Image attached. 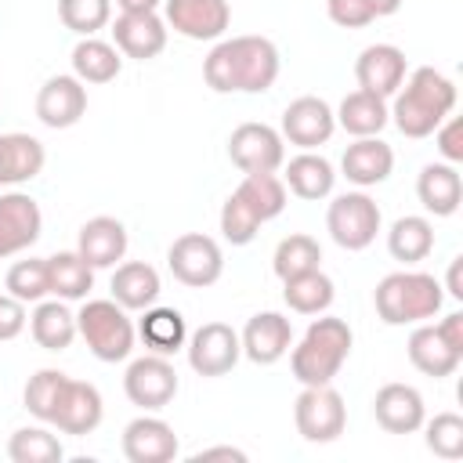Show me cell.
<instances>
[{
  "label": "cell",
  "mask_w": 463,
  "mask_h": 463,
  "mask_svg": "<svg viewBox=\"0 0 463 463\" xmlns=\"http://www.w3.org/2000/svg\"><path fill=\"white\" fill-rule=\"evenodd\" d=\"M239 344H242V354L253 365H275L293 344V326L279 311H260V315H253L246 322Z\"/></svg>",
  "instance_id": "d6986e66"
},
{
  "label": "cell",
  "mask_w": 463,
  "mask_h": 463,
  "mask_svg": "<svg viewBox=\"0 0 463 463\" xmlns=\"http://www.w3.org/2000/svg\"><path fill=\"white\" fill-rule=\"evenodd\" d=\"M166 264H170V271H174L177 282H184V286H192V289H203V286H213V282L221 279V271H224V253H221V246H217L210 235L188 232V235H181V239L170 242Z\"/></svg>",
  "instance_id": "ba28073f"
},
{
  "label": "cell",
  "mask_w": 463,
  "mask_h": 463,
  "mask_svg": "<svg viewBox=\"0 0 463 463\" xmlns=\"http://www.w3.org/2000/svg\"><path fill=\"white\" fill-rule=\"evenodd\" d=\"M76 333L90 347L94 358L101 362H123L134 351V322L127 318V307L116 300H87L76 315Z\"/></svg>",
  "instance_id": "5b68a950"
},
{
  "label": "cell",
  "mask_w": 463,
  "mask_h": 463,
  "mask_svg": "<svg viewBox=\"0 0 463 463\" xmlns=\"http://www.w3.org/2000/svg\"><path fill=\"white\" fill-rule=\"evenodd\" d=\"M351 326L344 318H315L307 326V333L300 336V344L289 354V369L304 387H318V383H333V376L344 369L347 354H351Z\"/></svg>",
  "instance_id": "3957f363"
},
{
  "label": "cell",
  "mask_w": 463,
  "mask_h": 463,
  "mask_svg": "<svg viewBox=\"0 0 463 463\" xmlns=\"http://www.w3.org/2000/svg\"><path fill=\"white\" fill-rule=\"evenodd\" d=\"M65 380H69V376H65L61 369H40V373H33V376H29V383H25V394H22L25 409H29L36 420L51 423L54 405H58V394H61Z\"/></svg>",
  "instance_id": "60d3db41"
},
{
  "label": "cell",
  "mask_w": 463,
  "mask_h": 463,
  "mask_svg": "<svg viewBox=\"0 0 463 463\" xmlns=\"http://www.w3.org/2000/svg\"><path fill=\"white\" fill-rule=\"evenodd\" d=\"M441 300H445L441 282L427 271H391L380 279L373 293L376 315L387 326H409V322L434 318L441 311Z\"/></svg>",
  "instance_id": "277c9868"
},
{
  "label": "cell",
  "mask_w": 463,
  "mask_h": 463,
  "mask_svg": "<svg viewBox=\"0 0 463 463\" xmlns=\"http://www.w3.org/2000/svg\"><path fill=\"white\" fill-rule=\"evenodd\" d=\"M87 112V87L76 76H51L36 94V116L51 130H69Z\"/></svg>",
  "instance_id": "2e32d148"
},
{
  "label": "cell",
  "mask_w": 463,
  "mask_h": 463,
  "mask_svg": "<svg viewBox=\"0 0 463 463\" xmlns=\"http://www.w3.org/2000/svg\"><path fill=\"white\" fill-rule=\"evenodd\" d=\"M0 141H4V134H0Z\"/></svg>",
  "instance_id": "816d5d0a"
},
{
  "label": "cell",
  "mask_w": 463,
  "mask_h": 463,
  "mask_svg": "<svg viewBox=\"0 0 463 463\" xmlns=\"http://www.w3.org/2000/svg\"><path fill=\"white\" fill-rule=\"evenodd\" d=\"M119 11H156L163 0H116Z\"/></svg>",
  "instance_id": "681fc988"
},
{
  "label": "cell",
  "mask_w": 463,
  "mask_h": 463,
  "mask_svg": "<svg viewBox=\"0 0 463 463\" xmlns=\"http://www.w3.org/2000/svg\"><path fill=\"white\" fill-rule=\"evenodd\" d=\"M293 420H297V434L311 445H326L336 441L347 427V405L340 398V391L333 383H318V387H304L293 402Z\"/></svg>",
  "instance_id": "8992f818"
},
{
  "label": "cell",
  "mask_w": 463,
  "mask_h": 463,
  "mask_svg": "<svg viewBox=\"0 0 463 463\" xmlns=\"http://www.w3.org/2000/svg\"><path fill=\"white\" fill-rule=\"evenodd\" d=\"M25 329V304L11 293H0V340H14Z\"/></svg>",
  "instance_id": "f6af8a7d"
},
{
  "label": "cell",
  "mask_w": 463,
  "mask_h": 463,
  "mask_svg": "<svg viewBox=\"0 0 463 463\" xmlns=\"http://www.w3.org/2000/svg\"><path fill=\"white\" fill-rule=\"evenodd\" d=\"M358 90H369L376 98H391L405 83V54L394 43H373L354 61Z\"/></svg>",
  "instance_id": "ac0fdd59"
},
{
  "label": "cell",
  "mask_w": 463,
  "mask_h": 463,
  "mask_svg": "<svg viewBox=\"0 0 463 463\" xmlns=\"http://www.w3.org/2000/svg\"><path fill=\"white\" fill-rule=\"evenodd\" d=\"M282 184L297 195V199H326L336 184V174H333V163L326 156H315L311 148L293 156L286 163V174H282Z\"/></svg>",
  "instance_id": "484cf974"
},
{
  "label": "cell",
  "mask_w": 463,
  "mask_h": 463,
  "mask_svg": "<svg viewBox=\"0 0 463 463\" xmlns=\"http://www.w3.org/2000/svg\"><path fill=\"white\" fill-rule=\"evenodd\" d=\"M58 18L76 36H94L112 18V0H58Z\"/></svg>",
  "instance_id": "ab89813d"
},
{
  "label": "cell",
  "mask_w": 463,
  "mask_h": 463,
  "mask_svg": "<svg viewBox=\"0 0 463 463\" xmlns=\"http://www.w3.org/2000/svg\"><path fill=\"white\" fill-rule=\"evenodd\" d=\"M416 195L427 213L434 217H452L463 203V181L452 163H427L416 177Z\"/></svg>",
  "instance_id": "cb8c5ba5"
},
{
  "label": "cell",
  "mask_w": 463,
  "mask_h": 463,
  "mask_svg": "<svg viewBox=\"0 0 463 463\" xmlns=\"http://www.w3.org/2000/svg\"><path fill=\"white\" fill-rule=\"evenodd\" d=\"M47 279L58 300H83L94 289V268L76 250H61L47 257Z\"/></svg>",
  "instance_id": "4dcf8cb0"
},
{
  "label": "cell",
  "mask_w": 463,
  "mask_h": 463,
  "mask_svg": "<svg viewBox=\"0 0 463 463\" xmlns=\"http://www.w3.org/2000/svg\"><path fill=\"white\" fill-rule=\"evenodd\" d=\"M112 40L119 54L148 61L166 47V22L156 11H123L112 22Z\"/></svg>",
  "instance_id": "e0dca14e"
},
{
  "label": "cell",
  "mask_w": 463,
  "mask_h": 463,
  "mask_svg": "<svg viewBox=\"0 0 463 463\" xmlns=\"http://www.w3.org/2000/svg\"><path fill=\"white\" fill-rule=\"evenodd\" d=\"M137 336L152 354H174L184 347V336H188L184 315L177 307H145L137 322Z\"/></svg>",
  "instance_id": "1f68e13d"
},
{
  "label": "cell",
  "mask_w": 463,
  "mask_h": 463,
  "mask_svg": "<svg viewBox=\"0 0 463 463\" xmlns=\"http://www.w3.org/2000/svg\"><path fill=\"white\" fill-rule=\"evenodd\" d=\"M163 11L166 25L188 40H217L232 22L228 0H163Z\"/></svg>",
  "instance_id": "9a60e30c"
},
{
  "label": "cell",
  "mask_w": 463,
  "mask_h": 463,
  "mask_svg": "<svg viewBox=\"0 0 463 463\" xmlns=\"http://www.w3.org/2000/svg\"><path fill=\"white\" fill-rule=\"evenodd\" d=\"M7 456L11 463H58L65 449L47 427H18L7 441Z\"/></svg>",
  "instance_id": "8d00e7d4"
},
{
  "label": "cell",
  "mask_w": 463,
  "mask_h": 463,
  "mask_svg": "<svg viewBox=\"0 0 463 463\" xmlns=\"http://www.w3.org/2000/svg\"><path fill=\"white\" fill-rule=\"evenodd\" d=\"M333 116H336V123H340L347 134H354V137H376V134L387 127V119H391L387 98H376V94H369V90H351V94L340 101V112H333Z\"/></svg>",
  "instance_id": "f1b7e54d"
},
{
  "label": "cell",
  "mask_w": 463,
  "mask_h": 463,
  "mask_svg": "<svg viewBox=\"0 0 463 463\" xmlns=\"http://www.w3.org/2000/svg\"><path fill=\"white\" fill-rule=\"evenodd\" d=\"M206 459H232V463H246V452H242V449H232V445H213V449H199V452H192V463H206Z\"/></svg>",
  "instance_id": "7dc6e473"
},
{
  "label": "cell",
  "mask_w": 463,
  "mask_h": 463,
  "mask_svg": "<svg viewBox=\"0 0 463 463\" xmlns=\"http://www.w3.org/2000/svg\"><path fill=\"white\" fill-rule=\"evenodd\" d=\"M326 11L344 29H362V25L376 22V11L369 0H326Z\"/></svg>",
  "instance_id": "7bdbcfd3"
},
{
  "label": "cell",
  "mask_w": 463,
  "mask_h": 463,
  "mask_svg": "<svg viewBox=\"0 0 463 463\" xmlns=\"http://www.w3.org/2000/svg\"><path fill=\"white\" fill-rule=\"evenodd\" d=\"M101 416H105V402H101V391L94 387V383H87V380H65V387H61V394H58V405H54V416H51V423L61 430V434H90V430H98V423H101Z\"/></svg>",
  "instance_id": "5bb4252c"
},
{
  "label": "cell",
  "mask_w": 463,
  "mask_h": 463,
  "mask_svg": "<svg viewBox=\"0 0 463 463\" xmlns=\"http://www.w3.org/2000/svg\"><path fill=\"white\" fill-rule=\"evenodd\" d=\"M7 293L18 297L22 304H36L51 293V279H47V257H29V260H14L7 279H4Z\"/></svg>",
  "instance_id": "f35d334b"
},
{
  "label": "cell",
  "mask_w": 463,
  "mask_h": 463,
  "mask_svg": "<svg viewBox=\"0 0 463 463\" xmlns=\"http://www.w3.org/2000/svg\"><path fill=\"white\" fill-rule=\"evenodd\" d=\"M409 362L423 373V376H434V380H441V376H452L456 373V365L463 362V354L459 351H452L445 340H441V333L434 329V326H416L412 333H409Z\"/></svg>",
  "instance_id": "4316f807"
},
{
  "label": "cell",
  "mask_w": 463,
  "mask_h": 463,
  "mask_svg": "<svg viewBox=\"0 0 463 463\" xmlns=\"http://www.w3.org/2000/svg\"><path fill=\"white\" fill-rule=\"evenodd\" d=\"M239 354H242V344H239V333L228 322H206L188 340V365L199 376H224V373H232Z\"/></svg>",
  "instance_id": "8fae6325"
},
{
  "label": "cell",
  "mask_w": 463,
  "mask_h": 463,
  "mask_svg": "<svg viewBox=\"0 0 463 463\" xmlns=\"http://www.w3.org/2000/svg\"><path fill=\"white\" fill-rule=\"evenodd\" d=\"M123 456L130 463H170L177 456V434L159 416H137L123 427Z\"/></svg>",
  "instance_id": "44dd1931"
},
{
  "label": "cell",
  "mask_w": 463,
  "mask_h": 463,
  "mask_svg": "<svg viewBox=\"0 0 463 463\" xmlns=\"http://www.w3.org/2000/svg\"><path fill=\"white\" fill-rule=\"evenodd\" d=\"M282 300L289 304V311H297V315H322L329 304H333V297H336V289H333V279L322 271V268H315V271H304V275H293V279H282Z\"/></svg>",
  "instance_id": "d590c367"
},
{
  "label": "cell",
  "mask_w": 463,
  "mask_h": 463,
  "mask_svg": "<svg viewBox=\"0 0 463 463\" xmlns=\"http://www.w3.org/2000/svg\"><path fill=\"white\" fill-rule=\"evenodd\" d=\"M340 170H344V177H347L351 184L373 188V184H380V181L391 177V170H394V152H391V145L380 141V137H358L354 145L344 148Z\"/></svg>",
  "instance_id": "7402d4cb"
},
{
  "label": "cell",
  "mask_w": 463,
  "mask_h": 463,
  "mask_svg": "<svg viewBox=\"0 0 463 463\" xmlns=\"http://www.w3.org/2000/svg\"><path fill=\"white\" fill-rule=\"evenodd\" d=\"M373 416L387 434H412L423 427V394L409 383H383L373 398Z\"/></svg>",
  "instance_id": "ffe728a7"
},
{
  "label": "cell",
  "mask_w": 463,
  "mask_h": 463,
  "mask_svg": "<svg viewBox=\"0 0 463 463\" xmlns=\"http://www.w3.org/2000/svg\"><path fill=\"white\" fill-rule=\"evenodd\" d=\"M159 289H163L159 286V271L152 264H145V260H127L112 275V300L119 307H127V311L152 307L156 297H159Z\"/></svg>",
  "instance_id": "d4e9b609"
},
{
  "label": "cell",
  "mask_w": 463,
  "mask_h": 463,
  "mask_svg": "<svg viewBox=\"0 0 463 463\" xmlns=\"http://www.w3.org/2000/svg\"><path fill=\"white\" fill-rule=\"evenodd\" d=\"M43 232V213L33 195L7 192L0 195V260L29 250Z\"/></svg>",
  "instance_id": "4fadbf2b"
},
{
  "label": "cell",
  "mask_w": 463,
  "mask_h": 463,
  "mask_svg": "<svg viewBox=\"0 0 463 463\" xmlns=\"http://www.w3.org/2000/svg\"><path fill=\"white\" fill-rule=\"evenodd\" d=\"M76 253L90 268H112L116 260H123V253H127V228H123V221H116V217H90L80 228Z\"/></svg>",
  "instance_id": "603a6c76"
},
{
  "label": "cell",
  "mask_w": 463,
  "mask_h": 463,
  "mask_svg": "<svg viewBox=\"0 0 463 463\" xmlns=\"http://www.w3.org/2000/svg\"><path fill=\"white\" fill-rule=\"evenodd\" d=\"M333 130H336V116H333V109H329L322 98H315V94L293 98V101L286 105V112H282V137H286L289 145L304 148V152L326 145V141L333 137Z\"/></svg>",
  "instance_id": "7c38bea8"
},
{
  "label": "cell",
  "mask_w": 463,
  "mask_h": 463,
  "mask_svg": "<svg viewBox=\"0 0 463 463\" xmlns=\"http://www.w3.org/2000/svg\"><path fill=\"white\" fill-rule=\"evenodd\" d=\"M29 329L43 351H65L76 340V315L61 300H36V311L29 315Z\"/></svg>",
  "instance_id": "f546056e"
},
{
  "label": "cell",
  "mask_w": 463,
  "mask_h": 463,
  "mask_svg": "<svg viewBox=\"0 0 463 463\" xmlns=\"http://www.w3.org/2000/svg\"><path fill=\"white\" fill-rule=\"evenodd\" d=\"M203 80L217 94H260L279 80V47L268 36L221 40L203 61Z\"/></svg>",
  "instance_id": "6da1fadb"
},
{
  "label": "cell",
  "mask_w": 463,
  "mask_h": 463,
  "mask_svg": "<svg viewBox=\"0 0 463 463\" xmlns=\"http://www.w3.org/2000/svg\"><path fill=\"white\" fill-rule=\"evenodd\" d=\"M434 329L441 333V340H445L452 351H459V354H463V311H452V315H445V318H441Z\"/></svg>",
  "instance_id": "bcb514c9"
},
{
  "label": "cell",
  "mask_w": 463,
  "mask_h": 463,
  "mask_svg": "<svg viewBox=\"0 0 463 463\" xmlns=\"http://www.w3.org/2000/svg\"><path fill=\"white\" fill-rule=\"evenodd\" d=\"M387 250H391V257L402 260V264H420V260H427L430 250H434V224H430L427 217H416V213L398 217V221L391 224V232H387Z\"/></svg>",
  "instance_id": "d6a6232c"
},
{
  "label": "cell",
  "mask_w": 463,
  "mask_h": 463,
  "mask_svg": "<svg viewBox=\"0 0 463 463\" xmlns=\"http://www.w3.org/2000/svg\"><path fill=\"white\" fill-rule=\"evenodd\" d=\"M369 4H373L376 18H387V14H394V11L402 7V0H369Z\"/></svg>",
  "instance_id": "f907efd6"
},
{
  "label": "cell",
  "mask_w": 463,
  "mask_h": 463,
  "mask_svg": "<svg viewBox=\"0 0 463 463\" xmlns=\"http://www.w3.org/2000/svg\"><path fill=\"white\" fill-rule=\"evenodd\" d=\"M322 260V250L311 235H289L275 246V257H271V268L279 279H293V275H304V271H315Z\"/></svg>",
  "instance_id": "74e56055"
},
{
  "label": "cell",
  "mask_w": 463,
  "mask_h": 463,
  "mask_svg": "<svg viewBox=\"0 0 463 463\" xmlns=\"http://www.w3.org/2000/svg\"><path fill=\"white\" fill-rule=\"evenodd\" d=\"M326 228L333 235V242L340 250H365L376 232H380V206L365 195V192H344L329 203V213H326Z\"/></svg>",
  "instance_id": "52a82bcc"
},
{
  "label": "cell",
  "mask_w": 463,
  "mask_h": 463,
  "mask_svg": "<svg viewBox=\"0 0 463 463\" xmlns=\"http://www.w3.org/2000/svg\"><path fill=\"white\" fill-rule=\"evenodd\" d=\"M459 271H463V257H452V264H449V297H456V300H463Z\"/></svg>",
  "instance_id": "c3c4849f"
},
{
  "label": "cell",
  "mask_w": 463,
  "mask_h": 463,
  "mask_svg": "<svg viewBox=\"0 0 463 463\" xmlns=\"http://www.w3.org/2000/svg\"><path fill=\"white\" fill-rule=\"evenodd\" d=\"M427 427V449L441 459H459L463 456V416L456 412H438L434 420H423Z\"/></svg>",
  "instance_id": "b9f144b4"
},
{
  "label": "cell",
  "mask_w": 463,
  "mask_h": 463,
  "mask_svg": "<svg viewBox=\"0 0 463 463\" xmlns=\"http://www.w3.org/2000/svg\"><path fill=\"white\" fill-rule=\"evenodd\" d=\"M434 134H438V152H441L452 166L463 163V123H459L456 116H445Z\"/></svg>",
  "instance_id": "ee69618b"
},
{
  "label": "cell",
  "mask_w": 463,
  "mask_h": 463,
  "mask_svg": "<svg viewBox=\"0 0 463 463\" xmlns=\"http://www.w3.org/2000/svg\"><path fill=\"white\" fill-rule=\"evenodd\" d=\"M456 109V83L430 69V65H420L412 69L405 90H394V109H391V119L394 127L405 134V137H430L445 116H452Z\"/></svg>",
  "instance_id": "7a4b0ae2"
},
{
  "label": "cell",
  "mask_w": 463,
  "mask_h": 463,
  "mask_svg": "<svg viewBox=\"0 0 463 463\" xmlns=\"http://www.w3.org/2000/svg\"><path fill=\"white\" fill-rule=\"evenodd\" d=\"M228 159L242 174H275L286 163L282 134L268 123H239L228 137Z\"/></svg>",
  "instance_id": "9c48e42d"
},
{
  "label": "cell",
  "mask_w": 463,
  "mask_h": 463,
  "mask_svg": "<svg viewBox=\"0 0 463 463\" xmlns=\"http://www.w3.org/2000/svg\"><path fill=\"white\" fill-rule=\"evenodd\" d=\"M123 391L141 409H166L177 394V373L166 362V354H141L127 365Z\"/></svg>",
  "instance_id": "30bf717a"
},
{
  "label": "cell",
  "mask_w": 463,
  "mask_h": 463,
  "mask_svg": "<svg viewBox=\"0 0 463 463\" xmlns=\"http://www.w3.org/2000/svg\"><path fill=\"white\" fill-rule=\"evenodd\" d=\"M47 163L43 145L33 134H4L0 141V184L33 181Z\"/></svg>",
  "instance_id": "83f0119b"
},
{
  "label": "cell",
  "mask_w": 463,
  "mask_h": 463,
  "mask_svg": "<svg viewBox=\"0 0 463 463\" xmlns=\"http://www.w3.org/2000/svg\"><path fill=\"white\" fill-rule=\"evenodd\" d=\"M119 51L105 40H94V36H83L76 47H72V76L80 83H109L119 76Z\"/></svg>",
  "instance_id": "836d02e7"
},
{
  "label": "cell",
  "mask_w": 463,
  "mask_h": 463,
  "mask_svg": "<svg viewBox=\"0 0 463 463\" xmlns=\"http://www.w3.org/2000/svg\"><path fill=\"white\" fill-rule=\"evenodd\" d=\"M260 224L264 221H275L282 210H286V184L282 177L275 174H246L242 184L232 192Z\"/></svg>",
  "instance_id": "e575fe53"
}]
</instances>
